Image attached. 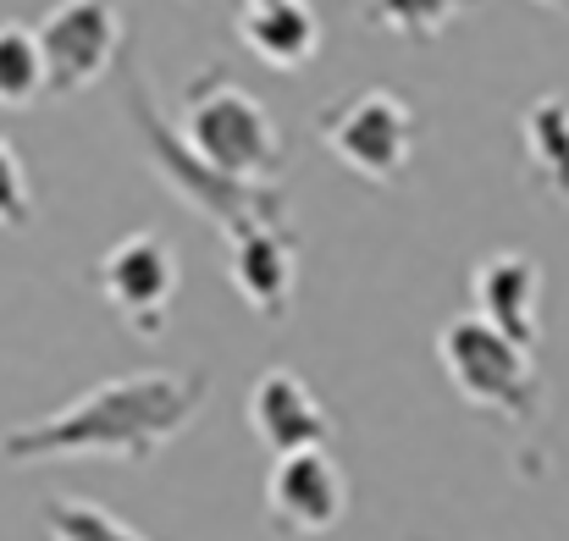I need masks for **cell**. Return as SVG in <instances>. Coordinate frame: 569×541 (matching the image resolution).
Listing matches in <instances>:
<instances>
[{"instance_id":"8992f818","label":"cell","mask_w":569,"mask_h":541,"mask_svg":"<svg viewBox=\"0 0 569 541\" xmlns=\"http://www.w3.org/2000/svg\"><path fill=\"white\" fill-rule=\"evenodd\" d=\"M178 282H183L178 254H172V243H167L156 227H139V232L117 238V243L100 254V266H94L100 299H106L111 315H117L128 332H139L144 343L167 338Z\"/></svg>"},{"instance_id":"d6986e66","label":"cell","mask_w":569,"mask_h":541,"mask_svg":"<svg viewBox=\"0 0 569 541\" xmlns=\"http://www.w3.org/2000/svg\"><path fill=\"white\" fill-rule=\"evenodd\" d=\"M243 6H254V0H243Z\"/></svg>"},{"instance_id":"5bb4252c","label":"cell","mask_w":569,"mask_h":541,"mask_svg":"<svg viewBox=\"0 0 569 541\" xmlns=\"http://www.w3.org/2000/svg\"><path fill=\"white\" fill-rule=\"evenodd\" d=\"M50 89L39 33L28 22H0V111H28Z\"/></svg>"},{"instance_id":"2e32d148","label":"cell","mask_w":569,"mask_h":541,"mask_svg":"<svg viewBox=\"0 0 569 541\" xmlns=\"http://www.w3.org/2000/svg\"><path fill=\"white\" fill-rule=\"evenodd\" d=\"M44 531H50V541H150L133 525H122L111 509L89 503V498H50L44 503Z\"/></svg>"},{"instance_id":"ac0fdd59","label":"cell","mask_w":569,"mask_h":541,"mask_svg":"<svg viewBox=\"0 0 569 541\" xmlns=\"http://www.w3.org/2000/svg\"><path fill=\"white\" fill-rule=\"evenodd\" d=\"M537 6H548V11H565V17H569V0H537Z\"/></svg>"},{"instance_id":"7a4b0ae2","label":"cell","mask_w":569,"mask_h":541,"mask_svg":"<svg viewBox=\"0 0 569 541\" xmlns=\"http://www.w3.org/2000/svg\"><path fill=\"white\" fill-rule=\"evenodd\" d=\"M178 139L183 150L199 156L210 172L238 182H277L288 167V144H282V128L271 122V111L243 89L232 83L221 67H204L183 89V106H178Z\"/></svg>"},{"instance_id":"52a82bcc","label":"cell","mask_w":569,"mask_h":541,"mask_svg":"<svg viewBox=\"0 0 569 541\" xmlns=\"http://www.w3.org/2000/svg\"><path fill=\"white\" fill-rule=\"evenodd\" d=\"M39 50H44V72H50V94L72 100L89 83H100L111 72V61L122 56V11L117 0H56L39 22Z\"/></svg>"},{"instance_id":"7c38bea8","label":"cell","mask_w":569,"mask_h":541,"mask_svg":"<svg viewBox=\"0 0 569 541\" xmlns=\"http://www.w3.org/2000/svg\"><path fill=\"white\" fill-rule=\"evenodd\" d=\"M238 39L254 61L299 72L321 56V17L305 0H254L238 11Z\"/></svg>"},{"instance_id":"e0dca14e","label":"cell","mask_w":569,"mask_h":541,"mask_svg":"<svg viewBox=\"0 0 569 541\" xmlns=\"http://www.w3.org/2000/svg\"><path fill=\"white\" fill-rule=\"evenodd\" d=\"M33 221V188H28V167L17 156V144L0 133V227L22 232Z\"/></svg>"},{"instance_id":"5b68a950","label":"cell","mask_w":569,"mask_h":541,"mask_svg":"<svg viewBox=\"0 0 569 541\" xmlns=\"http://www.w3.org/2000/svg\"><path fill=\"white\" fill-rule=\"evenodd\" d=\"M415 106L392 89H360L321 111V144L355 172V178L392 188L415 161Z\"/></svg>"},{"instance_id":"9a60e30c","label":"cell","mask_w":569,"mask_h":541,"mask_svg":"<svg viewBox=\"0 0 569 541\" xmlns=\"http://www.w3.org/2000/svg\"><path fill=\"white\" fill-rule=\"evenodd\" d=\"M470 6H481V0H371L366 17L377 22L381 33H398V39L431 44V39H442L448 22H459Z\"/></svg>"},{"instance_id":"9c48e42d","label":"cell","mask_w":569,"mask_h":541,"mask_svg":"<svg viewBox=\"0 0 569 541\" xmlns=\"http://www.w3.org/2000/svg\"><path fill=\"white\" fill-rule=\"evenodd\" d=\"M266 514L282 537H327L349 514V481L327 448H293L277 453L266 475Z\"/></svg>"},{"instance_id":"6da1fadb","label":"cell","mask_w":569,"mask_h":541,"mask_svg":"<svg viewBox=\"0 0 569 541\" xmlns=\"http://www.w3.org/2000/svg\"><path fill=\"white\" fill-rule=\"evenodd\" d=\"M210 398L204 370H139L100 381L78 392L67 409L28 420L6 431L0 453L11 464H39V459H122V464H150L172 437H183L193 414Z\"/></svg>"},{"instance_id":"4fadbf2b","label":"cell","mask_w":569,"mask_h":541,"mask_svg":"<svg viewBox=\"0 0 569 541\" xmlns=\"http://www.w3.org/2000/svg\"><path fill=\"white\" fill-rule=\"evenodd\" d=\"M520 144H526V167H531V182L569 204V100L565 94H542L526 106L520 117Z\"/></svg>"},{"instance_id":"ba28073f","label":"cell","mask_w":569,"mask_h":541,"mask_svg":"<svg viewBox=\"0 0 569 541\" xmlns=\"http://www.w3.org/2000/svg\"><path fill=\"white\" fill-rule=\"evenodd\" d=\"M221 271L232 282V293L260 315V321H288L293 310V288H299V238L288 232V216H260V221H238L221 232Z\"/></svg>"},{"instance_id":"8fae6325","label":"cell","mask_w":569,"mask_h":541,"mask_svg":"<svg viewBox=\"0 0 569 541\" xmlns=\"http://www.w3.org/2000/svg\"><path fill=\"white\" fill-rule=\"evenodd\" d=\"M470 299L476 315L492 321L503 338L537 349L542 338V266L520 249H498L470 271Z\"/></svg>"},{"instance_id":"30bf717a","label":"cell","mask_w":569,"mask_h":541,"mask_svg":"<svg viewBox=\"0 0 569 541\" xmlns=\"http://www.w3.org/2000/svg\"><path fill=\"white\" fill-rule=\"evenodd\" d=\"M243 414H249V431H254V442H260L266 453L327 448V437H332L327 403H321V398L305 387V375L288 370V364H271V370L254 375Z\"/></svg>"},{"instance_id":"277c9868","label":"cell","mask_w":569,"mask_h":541,"mask_svg":"<svg viewBox=\"0 0 569 541\" xmlns=\"http://www.w3.org/2000/svg\"><path fill=\"white\" fill-rule=\"evenodd\" d=\"M128 111H133V128H139V139H144V150H150L156 178L167 182L189 210H199L204 221H216L221 232L238 227V221H260V216H277V221H282V216H288V199H282L277 182L221 178V172H210L199 156H189L183 139H178V128L156 111V100H150V89H144L139 72H133V83H128Z\"/></svg>"},{"instance_id":"3957f363","label":"cell","mask_w":569,"mask_h":541,"mask_svg":"<svg viewBox=\"0 0 569 541\" xmlns=\"http://www.w3.org/2000/svg\"><path fill=\"white\" fill-rule=\"evenodd\" d=\"M437 360H442V375L453 381V392L470 409L503 414L509 425H531L542 414V375L531 364V349L503 338L476 310L453 315L437 332Z\"/></svg>"}]
</instances>
